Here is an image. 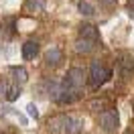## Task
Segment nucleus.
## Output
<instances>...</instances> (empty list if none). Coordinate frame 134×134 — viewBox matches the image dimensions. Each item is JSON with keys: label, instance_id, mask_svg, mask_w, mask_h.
Here are the masks:
<instances>
[{"label": "nucleus", "instance_id": "obj_7", "mask_svg": "<svg viewBox=\"0 0 134 134\" xmlns=\"http://www.w3.org/2000/svg\"><path fill=\"white\" fill-rule=\"evenodd\" d=\"M63 63V51L59 49V47H51V49L45 51V65L51 67V69H55Z\"/></svg>", "mask_w": 134, "mask_h": 134}, {"label": "nucleus", "instance_id": "obj_18", "mask_svg": "<svg viewBox=\"0 0 134 134\" xmlns=\"http://www.w3.org/2000/svg\"><path fill=\"white\" fill-rule=\"evenodd\" d=\"M126 134H134V130H128V132H126Z\"/></svg>", "mask_w": 134, "mask_h": 134}, {"label": "nucleus", "instance_id": "obj_15", "mask_svg": "<svg viewBox=\"0 0 134 134\" xmlns=\"http://www.w3.org/2000/svg\"><path fill=\"white\" fill-rule=\"evenodd\" d=\"M26 110H29V114H31L33 118H37V116H39V112H37V108H35L33 104H29V106H26Z\"/></svg>", "mask_w": 134, "mask_h": 134}, {"label": "nucleus", "instance_id": "obj_8", "mask_svg": "<svg viewBox=\"0 0 134 134\" xmlns=\"http://www.w3.org/2000/svg\"><path fill=\"white\" fill-rule=\"evenodd\" d=\"M79 37L92 41L93 45L100 43V31H98V26H93V25H81L79 26Z\"/></svg>", "mask_w": 134, "mask_h": 134}, {"label": "nucleus", "instance_id": "obj_13", "mask_svg": "<svg viewBox=\"0 0 134 134\" xmlns=\"http://www.w3.org/2000/svg\"><path fill=\"white\" fill-rule=\"evenodd\" d=\"M10 73H12V77L16 79L18 83H25L26 81V69L25 67H10Z\"/></svg>", "mask_w": 134, "mask_h": 134}, {"label": "nucleus", "instance_id": "obj_3", "mask_svg": "<svg viewBox=\"0 0 134 134\" xmlns=\"http://www.w3.org/2000/svg\"><path fill=\"white\" fill-rule=\"evenodd\" d=\"M100 126H102V130L108 134L116 132L118 126H120V116H118L116 110H104L100 114Z\"/></svg>", "mask_w": 134, "mask_h": 134}, {"label": "nucleus", "instance_id": "obj_11", "mask_svg": "<svg viewBox=\"0 0 134 134\" xmlns=\"http://www.w3.org/2000/svg\"><path fill=\"white\" fill-rule=\"evenodd\" d=\"M93 47H96V45H93L92 41L81 39V37H79L77 43H75V51H77V53H90V51H93Z\"/></svg>", "mask_w": 134, "mask_h": 134}, {"label": "nucleus", "instance_id": "obj_14", "mask_svg": "<svg viewBox=\"0 0 134 134\" xmlns=\"http://www.w3.org/2000/svg\"><path fill=\"white\" fill-rule=\"evenodd\" d=\"M77 10H79L81 14H85V16H92L93 12H96V10H93V6L90 4V2H87V0H79V4H77Z\"/></svg>", "mask_w": 134, "mask_h": 134}, {"label": "nucleus", "instance_id": "obj_2", "mask_svg": "<svg viewBox=\"0 0 134 134\" xmlns=\"http://www.w3.org/2000/svg\"><path fill=\"white\" fill-rule=\"evenodd\" d=\"M110 77H112V69L106 63H102V61H93L92 67H90V85L93 90H98L100 85H104Z\"/></svg>", "mask_w": 134, "mask_h": 134}, {"label": "nucleus", "instance_id": "obj_6", "mask_svg": "<svg viewBox=\"0 0 134 134\" xmlns=\"http://www.w3.org/2000/svg\"><path fill=\"white\" fill-rule=\"evenodd\" d=\"M20 96V87L16 83H8V81H0V100L14 102Z\"/></svg>", "mask_w": 134, "mask_h": 134}, {"label": "nucleus", "instance_id": "obj_9", "mask_svg": "<svg viewBox=\"0 0 134 134\" xmlns=\"http://www.w3.org/2000/svg\"><path fill=\"white\" fill-rule=\"evenodd\" d=\"M37 53H39V43L37 41H26L23 43V59H26V61H33L35 57H37Z\"/></svg>", "mask_w": 134, "mask_h": 134}, {"label": "nucleus", "instance_id": "obj_10", "mask_svg": "<svg viewBox=\"0 0 134 134\" xmlns=\"http://www.w3.org/2000/svg\"><path fill=\"white\" fill-rule=\"evenodd\" d=\"M43 8H45V0H25L26 12H41Z\"/></svg>", "mask_w": 134, "mask_h": 134}, {"label": "nucleus", "instance_id": "obj_4", "mask_svg": "<svg viewBox=\"0 0 134 134\" xmlns=\"http://www.w3.org/2000/svg\"><path fill=\"white\" fill-rule=\"evenodd\" d=\"M63 83H65L67 87H71V90L81 92V90L85 87V73H83V69H79V67H71V69L67 71Z\"/></svg>", "mask_w": 134, "mask_h": 134}, {"label": "nucleus", "instance_id": "obj_5", "mask_svg": "<svg viewBox=\"0 0 134 134\" xmlns=\"http://www.w3.org/2000/svg\"><path fill=\"white\" fill-rule=\"evenodd\" d=\"M118 71H120V75H124V77L134 75V55L122 53L118 57Z\"/></svg>", "mask_w": 134, "mask_h": 134}, {"label": "nucleus", "instance_id": "obj_1", "mask_svg": "<svg viewBox=\"0 0 134 134\" xmlns=\"http://www.w3.org/2000/svg\"><path fill=\"white\" fill-rule=\"evenodd\" d=\"M47 130L53 134H79L83 130V118L73 114H59L49 120Z\"/></svg>", "mask_w": 134, "mask_h": 134}, {"label": "nucleus", "instance_id": "obj_17", "mask_svg": "<svg viewBox=\"0 0 134 134\" xmlns=\"http://www.w3.org/2000/svg\"><path fill=\"white\" fill-rule=\"evenodd\" d=\"M100 2H104V4H106V6H112V4H116L118 0H100Z\"/></svg>", "mask_w": 134, "mask_h": 134}, {"label": "nucleus", "instance_id": "obj_16", "mask_svg": "<svg viewBox=\"0 0 134 134\" xmlns=\"http://www.w3.org/2000/svg\"><path fill=\"white\" fill-rule=\"evenodd\" d=\"M128 14L134 18V0H130V8H128Z\"/></svg>", "mask_w": 134, "mask_h": 134}, {"label": "nucleus", "instance_id": "obj_12", "mask_svg": "<svg viewBox=\"0 0 134 134\" xmlns=\"http://www.w3.org/2000/svg\"><path fill=\"white\" fill-rule=\"evenodd\" d=\"M112 106V102L106 100V98H100V100H92L90 102V108L96 110V112H104V110H108Z\"/></svg>", "mask_w": 134, "mask_h": 134}]
</instances>
